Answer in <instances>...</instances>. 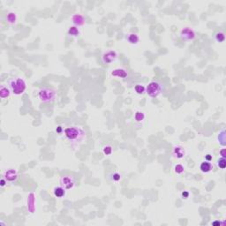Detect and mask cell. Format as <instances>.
Returning <instances> with one entry per match:
<instances>
[{
	"mask_svg": "<svg viewBox=\"0 0 226 226\" xmlns=\"http://www.w3.org/2000/svg\"><path fill=\"white\" fill-rule=\"evenodd\" d=\"M64 134L67 141H69L73 144H78L83 141L85 138V132L80 127L77 126H70L66 127L64 130Z\"/></svg>",
	"mask_w": 226,
	"mask_h": 226,
	"instance_id": "obj_1",
	"label": "cell"
},
{
	"mask_svg": "<svg viewBox=\"0 0 226 226\" xmlns=\"http://www.w3.org/2000/svg\"><path fill=\"white\" fill-rule=\"evenodd\" d=\"M38 98L43 103H51L57 98L56 89L51 87H42L38 91Z\"/></svg>",
	"mask_w": 226,
	"mask_h": 226,
	"instance_id": "obj_2",
	"label": "cell"
},
{
	"mask_svg": "<svg viewBox=\"0 0 226 226\" xmlns=\"http://www.w3.org/2000/svg\"><path fill=\"white\" fill-rule=\"evenodd\" d=\"M8 87L13 95L20 96L25 92L27 88V84L25 80L21 78H13L9 80Z\"/></svg>",
	"mask_w": 226,
	"mask_h": 226,
	"instance_id": "obj_3",
	"label": "cell"
},
{
	"mask_svg": "<svg viewBox=\"0 0 226 226\" xmlns=\"http://www.w3.org/2000/svg\"><path fill=\"white\" fill-rule=\"evenodd\" d=\"M163 90V87L158 81H152L146 87V92L150 97H157L162 94Z\"/></svg>",
	"mask_w": 226,
	"mask_h": 226,
	"instance_id": "obj_4",
	"label": "cell"
},
{
	"mask_svg": "<svg viewBox=\"0 0 226 226\" xmlns=\"http://www.w3.org/2000/svg\"><path fill=\"white\" fill-rule=\"evenodd\" d=\"M59 186L65 190H70L75 186V179L71 176H63L59 179Z\"/></svg>",
	"mask_w": 226,
	"mask_h": 226,
	"instance_id": "obj_5",
	"label": "cell"
},
{
	"mask_svg": "<svg viewBox=\"0 0 226 226\" xmlns=\"http://www.w3.org/2000/svg\"><path fill=\"white\" fill-rule=\"evenodd\" d=\"M179 36H180V38H181L183 41L188 42V41H193L195 38L196 34H195V32L192 28L185 27V28H183L181 31H180Z\"/></svg>",
	"mask_w": 226,
	"mask_h": 226,
	"instance_id": "obj_6",
	"label": "cell"
},
{
	"mask_svg": "<svg viewBox=\"0 0 226 226\" xmlns=\"http://www.w3.org/2000/svg\"><path fill=\"white\" fill-rule=\"evenodd\" d=\"M117 58H118V55H117L116 51H113L105 52L102 57L104 64H111V63L114 62L117 59Z\"/></svg>",
	"mask_w": 226,
	"mask_h": 226,
	"instance_id": "obj_7",
	"label": "cell"
},
{
	"mask_svg": "<svg viewBox=\"0 0 226 226\" xmlns=\"http://www.w3.org/2000/svg\"><path fill=\"white\" fill-rule=\"evenodd\" d=\"M4 177L8 182H13L18 178V172L14 169H9L4 173Z\"/></svg>",
	"mask_w": 226,
	"mask_h": 226,
	"instance_id": "obj_8",
	"label": "cell"
},
{
	"mask_svg": "<svg viewBox=\"0 0 226 226\" xmlns=\"http://www.w3.org/2000/svg\"><path fill=\"white\" fill-rule=\"evenodd\" d=\"M172 155L175 158H177V159H181L185 156L186 155V152H185V149L180 147V146H176L174 147L173 149V151H172Z\"/></svg>",
	"mask_w": 226,
	"mask_h": 226,
	"instance_id": "obj_9",
	"label": "cell"
},
{
	"mask_svg": "<svg viewBox=\"0 0 226 226\" xmlns=\"http://www.w3.org/2000/svg\"><path fill=\"white\" fill-rule=\"evenodd\" d=\"M73 23L75 25V27H80L85 24V20L82 15L80 14H75L72 17Z\"/></svg>",
	"mask_w": 226,
	"mask_h": 226,
	"instance_id": "obj_10",
	"label": "cell"
},
{
	"mask_svg": "<svg viewBox=\"0 0 226 226\" xmlns=\"http://www.w3.org/2000/svg\"><path fill=\"white\" fill-rule=\"evenodd\" d=\"M10 93H11V90L9 87H6L5 85H2L0 87V97L2 99H6V98L9 97Z\"/></svg>",
	"mask_w": 226,
	"mask_h": 226,
	"instance_id": "obj_11",
	"label": "cell"
},
{
	"mask_svg": "<svg viewBox=\"0 0 226 226\" xmlns=\"http://www.w3.org/2000/svg\"><path fill=\"white\" fill-rule=\"evenodd\" d=\"M213 166L211 164V163L208 162V161H205V162H202L200 165V170L203 172V173H208L211 170H212Z\"/></svg>",
	"mask_w": 226,
	"mask_h": 226,
	"instance_id": "obj_12",
	"label": "cell"
},
{
	"mask_svg": "<svg viewBox=\"0 0 226 226\" xmlns=\"http://www.w3.org/2000/svg\"><path fill=\"white\" fill-rule=\"evenodd\" d=\"M111 75L118 78H125L127 77V73L124 69H116L111 73Z\"/></svg>",
	"mask_w": 226,
	"mask_h": 226,
	"instance_id": "obj_13",
	"label": "cell"
},
{
	"mask_svg": "<svg viewBox=\"0 0 226 226\" xmlns=\"http://www.w3.org/2000/svg\"><path fill=\"white\" fill-rule=\"evenodd\" d=\"M65 189L64 187H62L61 186L57 187L54 188V195L58 198H62L63 196L65 195Z\"/></svg>",
	"mask_w": 226,
	"mask_h": 226,
	"instance_id": "obj_14",
	"label": "cell"
},
{
	"mask_svg": "<svg viewBox=\"0 0 226 226\" xmlns=\"http://www.w3.org/2000/svg\"><path fill=\"white\" fill-rule=\"evenodd\" d=\"M139 40H140V38H139L137 34L132 33V34H128V36H127V41L131 44H137L139 42Z\"/></svg>",
	"mask_w": 226,
	"mask_h": 226,
	"instance_id": "obj_15",
	"label": "cell"
},
{
	"mask_svg": "<svg viewBox=\"0 0 226 226\" xmlns=\"http://www.w3.org/2000/svg\"><path fill=\"white\" fill-rule=\"evenodd\" d=\"M6 20L9 24H15L17 21V16L14 13H9L6 16Z\"/></svg>",
	"mask_w": 226,
	"mask_h": 226,
	"instance_id": "obj_16",
	"label": "cell"
},
{
	"mask_svg": "<svg viewBox=\"0 0 226 226\" xmlns=\"http://www.w3.org/2000/svg\"><path fill=\"white\" fill-rule=\"evenodd\" d=\"M68 34L70 35V36H78L79 34H80V31H79V29H78V27H71L69 29H68Z\"/></svg>",
	"mask_w": 226,
	"mask_h": 226,
	"instance_id": "obj_17",
	"label": "cell"
},
{
	"mask_svg": "<svg viewBox=\"0 0 226 226\" xmlns=\"http://www.w3.org/2000/svg\"><path fill=\"white\" fill-rule=\"evenodd\" d=\"M215 39L217 42H222L225 40V34L223 32H217L215 34Z\"/></svg>",
	"mask_w": 226,
	"mask_h": 226,
	"instance_id": "obj_18",
	"label": "cell"
},
{
	"mask_svg": "<svg viewBox=\"0 0 226 226\" xmlns=\"http://www.w3.org/2000/svg\"><path fill=\"white\" fill-rule=\"evenodd\" d=\"M134 90H135V92H136L137 94L142 95V94H143L146 91V88L142 85H136V86L134 87Z\"/></svg>",
	"mask_w": 226,
	"mask_h": 226,
	"instance_id": "obj_19",
	"label": "cell"
},
{
	"mask_svg": "<svg viewBox=\"0 0 226 226\" xmlns=\"http://www.w3.org/2000/svg\"><path fill=\"white\" fill-rule=\"evenodd\" d=\"M134 118H135V120H136L137 122H141V121H142L145 118V115H144L143 112L137 111L136 113H135V115H134Z\"/></svg>",
	"mask_w": 226,
	"mask_h": 226,
	"instance_id": "obj_20",
	"label": "cell"
},
{
	"mask_svg": "<svg viewBox=\"0 0 226 226\" xmlns=\"http://www.w3.org/2000/svg\"><path fill=\"white\" fill-rule=\"evenodd\" d=\"M217 166L221 169H225L226 167V160L224 157H221L217 160V163H216Z\"/></svg>",
	"mask_w": 226,
	"mask_h": 226,
	"instance_id": "obj_21",
	"label": "cell"
},
{
	"mask_svg": "<svg viewBox=\"0 0 226 226\" xmlns=\"http://www.w3.org/2000/svg\"><path fill=\"white\" fill-rule=\"evenodd\" d=\"M175 172H176L177 174H181V173H183V172H184V167H183V165H181V164H177V165L175 166Z\"/></svg>",
	"mask_w": 226,
	"mask_h": 226,
	"instance_id": "obj_22",
	"label": "cell"
},
{
	"mask_svg": "<svg viewBox=\"0 0 226 226\" xmlns=\"http://www.w3.org/2000/svg\"><path fill=\"white\" fill-rule=\"evenodd\" d=\"M111 177H112V180H113V181H115V182H118V181H119V180L121 179V175L118 172L112 173Z\"/></svg>",
	"mask_w": 226,
	"mask_h": 226,
	"instance_id": "obj_23",
	"label": "cell"
},
{
	"mask_svg": "<svg viewBox=\"0 0 226 226\" xmlns=\"http://www.w3.org/2000/svg\"><path fill=\"white\" fill-rule=\"evenodd\" d=\"M103 153H104L105 155L109 156V155H111V154L112 153V148H111V146H106V147L103 148Z\"/></svg>",
	"mask_w": 226,
	"mask_h": 226,
	"instance_id": "obj_24",
	"label": "cell"
},
{
	"mask_svg": "<svg viewBox=\"0 0 226 226\" xmlns=\"http://www.w3.org/2000/svg\"><path fill=\"white\" fill-rule=\"evenodd\" d=\"M6 183H7V180H6L5 177H3V178L1 179V182H0V185H1V187H5Z\"/></svg>",
	"mask_w": 226,
	"mask_h": 226,
	"instance_id": "obj_25",
	"label": "cell"
},
{
	"mask_svg": "<svg viewBox=\"0 0 226 226\" xmlns=\"http://www.w3.org/2000/svg\"><path fill=\"white\" fill-rule=\"evenodd\" d=\"M182 196H183L185 199H187V198H188V196H189V193H188V192H184V193H182Z\"/></svg>",
	"mask_w": 226,
	"mask_h": 226,
	"instance_id": "obj_26",
	"label": "cell"
},
{
	"mask_svg": "<svg viewBox=\"0 0 226 226\" xmlns=\"http://www.w3.org/2000/svg\"><path fill=\"white\" fill-rule=\"evenodd\" d=\"M220 154H221L222 157H224V158H225V149H222V150L220 152Z\"/></svg>",
	"mask_w": 226,
	"mask_h": 226,
	"instance_id": "obj_27",
	"label": "cell"
},
{
	"mask_svg": "<svg viewBox=\"0 0 226 226\" xmlns=\"http://www.w3.org/2000/svg\"><path fill=\"white\" fill-rule=\"evenodd\" d=\"M206 159H207V160H211V159H212V156H211L210 155H207V156H206Z\"/></svg>",
	"mask_w": 226,
	"mask_h": 226,
	"instance_id": "obj_28",
	"label": "cell"
},
{
	"mask_svg": "<svg viewBox=\"0 0 226 226\" xmlns=\"http://www.w3.org/2000/svg\"><path fill=\"white\" fill-rule=\"evenodd\" d=\"M57 132H61V126H58V127Z\"/></svg>",
	"mask_w": 226,
	"mask_h": 226,
	"instance_id": "obj_29",
	"label": "cell"
}]
</instances>
